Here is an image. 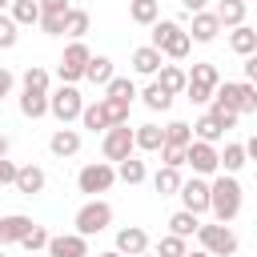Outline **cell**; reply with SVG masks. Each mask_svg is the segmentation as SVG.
I'll return each mask as SVG.
<instances>
[{"label": "cell", "instance_id": "1", "mask_svg": "<svg viewBox=\"0 0 257 257\" xmlns=\"http://www.w3.org/2000/svg\"><path fill=\"white\" fill-rule=\"evenodd\" d=\"M241 205H245V189H241V181H237V177H229V173L209 177V213H213V221H217V225L237 221Z\"/></svg>", "mask_w": 257, "mask_h": 257}, {"label": "cell", "instance_id": "2", "mask_svg": "<svg viewBox=\"0 0 257 257\" xmlns=\"http://www.w3.org/2000/svg\"><path fill=\"white\" fill-rule=\"evenodd\" d=\"M209 108H225V112H237V116H253L257 112V84H249V80H221L217 88H213V100H209Z\"/></svg>", "mask_w": 257, "mask_h": 257}, {"label": "cell", "instance_id": "3", "mask_svg": "<svg viewBox=\"0 0 257 257\" xmlns=\"http://www.w3.org/2000/svg\"><path fill=\"white\" fill-rule=\"evenodd\" d=\"M149 48H157V52H161V56H169V60H185V56L193 52V40H189V32H185V28L177 24V20L161 16V20L153 24Z\"/></svg>", "mask_w": 257, "mask_h": 257}, {"label": "cell", "instance_id": "4", "mask_svg": "<svg viewBox=\"0 0 257 257\" xmlns=\"http://www.w3.org/2000/svg\"><path fill=\"white\" fill-rule=\"evenodd\" d=\"M72 225H76L72 233H80V237H96V233H104V229L112 225V205L100 201V197H92V201H84V205L76 209Z\"/></svg>", "mask_w": 257, "mask_h": 257}, {"label": "cell", "instance_id": "5", "mask_svg": "<svg viewBox=\"0 0 257 257\" xmlns=\"http://www.w3.org/2000/svg\"><path fill=\"white\" fill-rule=\"evenodd\" d=\"M197 241H201V249L209 253V257H233L237 249H241V241H237V233L229 229V225H197V233H193Z\"/></svg>", "mask_w": 257, "mask_h": 257}, {"label": "cell", "instance_id": "6", "mask_svg": "<svg viewBox=\"0 0 257 257\" xmlns=\"http://www.w3.org/2000/svg\"><path fill=\"white\" fill-rule=\"evenodd\" d=\"M80 108H84V96H80L76 84H56V88H48V112H52L60 124L80 120Z\"/></svg>", "mask_w": 257, "mask_h": 257}, {"label": "cell", "instance_id": "7", "mask_svg": "<svg viewBox=\"0 0 257 257\" xmlns=\"http://www.w3.org/2000/svg\"><path fill=\"white\" fill-rule=\"evenodd\" d=\"M88 56H92V48H88L84 40H68V48H64L60 60H56V76H60V84H80V80H84V64H88Z\"/></svg>", "mask_w": 257, "mask_h": 257}, {"label": "cell", "instance_id": "8", "mask_svg": "<svg viewBox=\"0 0 257 257\" xmlns=\"http://www.w3.org/2000/svg\"><path fill=\"white\" fill-rule=\"evenodd\" d=\"M133 153H137V145H133V128H128V124L104 128V137H100V157H104L108 165H120V161H128Z\"/></svg>", "mask_w": 257, "mask_h": 257}, {"label": "cell", "instance_id": "9", "mask_svg": "<svg viewBox=\"0 0 257 257\" xmlns=\"http://www.w3.org/2000/svg\"><path fill=\"white\" fill-rule=\"evenodd\" d=\"M112 185H116V169H112L108 161H92V165H84V169L76 173V189L88 193V197H100V193H108Z\"/></svg>", "mask_w": 257, "mask_h": 257}, {"label": "cell", "instance_id": "10", "mask_svg": "<svg viewBox=\"0 0 257 257\" xmlns=\"http://www.w3.org/2000/svg\"><path fill=\"white\" fill-rule=\"evenodd\" d=\"M185 165L193 169V177H217L221 165H217V145H205V141H189L185 145Z\"/></svg>", "mask_w": 257, "mask_h": 257}, {"label": "cell", "instance_id": "11", "mask_svg": "<svg viewBox=\"0 0 257 257\" xmlns=\"http://www.w3.org/2000/svg\"><path fill=\"white\" fill-rule=\"evenodd\" d=\"M177 197H181V209H185V213H193V217H205V213H209V181H205V177L181 181Z\"/></svg>", "mask_w": 257, "mask_h": 257}, {"label": "cell", "instance_id": "12", "mask_svg": "<svg viewBox=\"0 0 257 257\" xmlns=\"http://www.w3.org/2000/svg\"><path fill=\"white\" fill-rule=\"evenodd\" d=\"M44 253L48 257H88V237H80V233H52Z\"/></svg>", "mask_w": 257, "mask_h": 257}, {"label": "cell", "instance_id": "13", "mask_svg": "<svg viewBox=\"0 0 257 257\" xmlns=\"http://www.w3.org/2000/svg\"><path fill=\"white\" fill-rule=\"evenodd\" d=\"M44 185H48V177H44L40 165H16V177H12V189L16 193L36 197V193H44Z\"/></svg>", "mask_w": 257, "mask_h": 257}, {"label": "cell", "instance_id": "14", "mask_svg": "<svg viewBox=\"0 0 257 257\" xmlns=\"http://www.w3.org/2000/svg\"><path fill=\"white\" fill-rule=\"evenodd\" d=\"M120 257H137V253H149V233L141 225H124L116 229V245H112Z\"/></svg>", "mask_w": 257, "mask_h": 257}, {"label": "cell", "instance_id": "15", "mask_svg": "<svg viewBox=\"0 0 257 257\" xmlns=\"http://www.w3.org/2000/svg\"><path fill=\"white\" fill-rule=\"evenodd\" d=\"M185 32H189V40H197V44H213L217 32H221V24H217V16L205 8V12H193V24H189Z\"/></svg>", "mask_w": 257, "mask_h": 257}, {"label": "cell", "instance_id": "16", "mask_svg": "<svg viewBox=\"0 0 257 257\" xmlns=\"http://www.w3.org/2000/svg\"><path fill=\"white\" fill-rule=\"evenodd\" d=\"M48 153L60 157V161H64V157H76V153H80V133L68 128V124H60V128L48 137Z\"/></svg>", "mask_w": 257, "mask_h": 257}, {"label": "cell", "instance_id": "17", "mask_svg": "<svg viewBox=\"0 0 257 257\" xmlns=\"http://www.w3.org/2000/svg\"><path fill=\"white\" fill-rule=\"evenodd\" d=\"M32 229V217H24V213H8V217H0V245H20V237Z\"/></svg>", "mask_w": 257, "mask_h": 257}, {"label": "cell", "instance_id": "18", "mask_svg": "<svg viewBox=\"0 0 257 257\" xmlns=\"http://www.w3.org/2000/svg\"><path fill=\"white\" fill-rule=\"evenodd\" d=\"M161 64H165V56H161L157 48H149V44L133 48V72H137V76H157Z\"/></svg>", "mask_w": 257, "mask_h": 257}, {"label": "cell", "instance_id": "19", "mask_svg": "<svg viewBox=\"0 0 257 257\" xmlns=\"http://www.w3.org/2000/svg\"><path fill=\"white\" fill-rule=\"evenodd\" d=\"M245 12H249L245 0H217V8H213V16H217L221 28H237V24H245Z\"/></svg>", "mask_w": 257, "mask_h": 257}, {"label": "cell", "instance_id": "20", "mask_svg": "<svg viewBox=\"0 0 257 257\" xmlns=\"http://www.w3.org/2000/svg\"><path fill=\"white\" fill-rule=\"evenodd\" d=\"M8 20L16 28H32V24H40V4L36 0H12L8 4Z\"/></svg>", "mask_w": 257, "mask_h": 257}, {"label": "cell", "instance_id": "21", "mask_svg": "<svg viewBox=\"0 0 257 257\" xmlns=\"http://www.w3.org/2000/svg\"><path fill=\"white\" fill-rule=\"evenodd\" d=\"M189 128H193V141H205V145H217V141L225 137V128H221V120H217L213 112H205V116H197V120H193Z\"/></svg>", "mask_w": 257, "mask_h": 257}, {"label": "cell", "instance_id": "22", "mask_svg": "<svg viewBox=\"0 0 257 257\" xmlns=\"http://www.w3.org/2000/svg\"><path fill=\"white\" fill-rule=\"evenodd\" d=\"M88 28H92V16H88L84 8H68V12H64V36H68V40H84Z\"/></svg>", "mask_w": 257, "mask_h": 257}, {"label": "cell", "instance_id": "23", "mask_svg": "<svg viewBox=\"0 0 257 257\" xmlns=\"http://www.w3.org/2000/svg\"><path fill=\"white\" fill-rule=\"evenodd\" d=\"M229 48H233L237 56H253V52H257V32H253L249 24L229 28Z\"/></svg>", "mask_w": 257, "mask_h": 257}, {"label": "cell", "instance_id": "24", "mask_svg": "<svg viewBox=\"0 0 257 257\" xmlns=\"http://www.w3.org/2000/svg\"><path fill=\"white\" fill-rule=\"evenodd\" d=\"M185 80H189V84H205V88H217V84H221V68H217L213 60H197V64L185 72Z\"/></svg>", "mask_w": 257, "mask_h": 257}, {"label": "cell", "instance_id": "25", "mask_svg": "<svg viewBox=\"0 0 257 257\" xmlns=\"http://www.w3.org/2000/svg\"><path fill=\"white\" fill-rule=\"evenodd\" d=\"M217 165H221V173L237 177V173L249 165V157H245V149H241L237 141H229V145H225V153H217Z\"/></svg>", "mask_w": 257, "mask_h": 257}, {"label": "cell", "instance_id": "26", "mask_svg": "<svg viewBox=\"0 0 257 257\" xmlns=\"http://www.w3.org/2000/svg\"><path fill=\"white\" fill-rule=\"evenodd\" d=\"M112 76H116V72H112V60H108V56H88V64H84V80H88V84H100V88H104Z\"/></svg>", "mask_w": 257, "mask_h": 257}, {"label": "cell", "instance_id": "27", "mask_svg": "<svg viewBox=\"0 0 257 257\" xmlns=\"http://www.w3.org/2000/svg\"><path fill=\"white\" fill-rule=\"evenodd\" d=\"M20 88H28V92H48V88H52L48 68H44V64H28V68L20 72Z\"/></svg>", "mask_w": 257, "mask_h": 257}, {"label": "cell", "instance_id": "28", "mask_svg": "<svg viewBox=\"0 0 257 257\" xmlns=\"http://www.w3.org/2000/svg\"><path fill=\"white\" fill-rule=\"evenodd\" d=\"M157 84H161L169 96H181V92H185V68H181V64H161Z\"/></svg>", "mask_w": 257, "mask_h": 257}, {"label": "cell", "instance_id": "29", "mask_svg": "<svg viewBox=\"0 0 257 257\" xmlns=\"http://www.w3.org/2000/svg\"><path fill=\"white\" fill-rule=\"evenodd\" d=\"M20 112H24L28 120L48 116V92H28V88H20Z\"/></svg>", "mask_w": 257, "mask_h": 257}, {"label": "cell", "instance_id": "30", "mask_svg": "<svg viewBox=\"0 0 257 257\" xmlns=\"http://www.w3.org/2000/svg\"><path fill=\"white\" fill-rule=\"evenodd\" d=\"M133 145H137V149H145V153H157V149L165 145L161 124H153V120H149V124H137V128H133Z\"/></svg>", "mask_w": 257, "mask_h": 257}, {"label": "cell", "instance_id": "31", "mask_svg": "<svg viewBox=\"0 0 257 257\" xmlns=\"http://www.w3.org/2000/svg\"><path fill=\"white\" fill-rule=\"evenodd\" d=\"M181 169H169V165H161L157 173H153V189L161 193V197H177V189H181Z\"/></svg>", "mask_w": 257, "mask_h": 257}, {"label": "cell", "instance_id": "32", "mask_svg": "<svg viewBox=\"0 0 257 257\" xmlns=\"http://www.w3.org/2000/svg\"><path fill=\"white\" fill-rule=\"evenodd\" d=\"M137 96L145 100V108H149V112H169V108H173V96H169L157 80H153V84H145V92H137Z\"/></svg>", "mask_w": 257, "mask_h": 257}, {"label": "cell", "instance_id": "33", "mask_svg": "<svg viewBox=\"0 0 257 257\" xmlns=\"http://www.w3.org/2000/svg\"><path fill=\"white\" fill-rule=\"evenodd\" d=\"M128 16H133V24H145V28H153V24L161 20V4H145V0H128Z\"/></svg>", "mask_w": 257, "mask_h": 257}, {"label": "cell", "instance_id": "34", "mask_svg": "<svg viewBox=\"0 0 257 257\" xmlns=\"http://www.w3.org/2000/svg\"><path fill=\"white\" fill-rule=\"evenodd\" d=\"M161 137H165V145H173V149H185V145L193 141V128H189V120H169V124L161 128Z\"/></svg>", "mask_w": 257, "mask_h": 257}, {"label": "cell", "instance_id": "35", "mask_svg": "<svg viewBox=\"0 0 257 257\" xmlns=\"http://www.w3.org/2000/svg\"><path fill=\"white\" fill-rule=\"evenodd\" d=\"M112 169H116V181H124V185H141V181L149 177L145 161H137V157H128V161H120V165H112Z\"/></svg>", "mask_w": 257, "mask_h": 257}, {"label": "cell", "instance_id": "36", "mask_svg": "<svg viewBox=\"0 0 257 257\" xmlns=\"http://www.w3.org/2000/svg\"><path fill=\"white\" fill-rule=\"evenodd\" d=\"M197 225H201V217H193V213H185V209H177V213L169 217V233H173V237H185V241L197 233Z\"/></svg>", "mask_w": 257, "mask_h": 257}, {"label": "cell", "instance_id": "37", "mask_svg": "<svg viewBox=\"0 0 257 257\" xmlns=\"http://www.w3.org/2000/svg\"><path fill=\"white\" fill-rule=\"evenodd\" d=\"M104 96H112V100H124V104H133V100H137V84H133L128 76H112V80L104 84Z\"/></svg>", "mask_w": 257, "mask_h": 257}, {"label": "cell", "instance_id": "38", "mask_svg": "<svg viewBox=\"0 0 257 257\" xmlns=\"http://www.w3.org/2000/svg\"><path fill=\"white\" fill-rule=\"evenodd\" d=\"M80 124H84L88 133H104V128H108V120H104V108H100V96H96L92 104H84V108H80Z\"/></svg>", "mask_w": 257, "mask_h": 257}, {"label": "cell", "instance_id": "39", "mask_svg": "<svg viewBox=\"0 0 257 257\" xmlns=\"http://www.w3.org/2000/svg\"><path fill=\"white\" fill-rule=\"evenodd\" d=\"M100 108H104V120H108V128H112V124H128V108H133V104H124V100H112V96H100Z\"/></svg>", "mask_w": 257, "mask_h": 257}, {"label": "cell", "instance_id": "40", "mask_svg": "<svg viewBox=\"0 0 257 257\" xmlns=\"http://www.w3.org/2000/svg\"><path fill=\"white\" fill-rule=\"evenodd\" d=\"M48 237H52V233H48L44 225H36V221H32V229H28L24 237H20V245H24V249H28V257H32V253H44Z\"/></svg>", "mask_w": 257, "mask_h": 257}, {"label": "cell", "instance_id": "41", "mask_svg": "<svg viewBox=\"0 0 257 257\" xmlns=\"http://www.w3.org/2000/svg\"><path fill=\"white\" fill-rule=\"evenodd\" d=\"M185 249H189V241H185V237H173V233H165V237L157 241L153 257H181Z\"/></svg>", "mask_w": 257, "mask_h": 257}, {"label": "cell", "instance_id": "42", "mask_svg": "<svg viewBox=\"0 0 257 257\" xmlns=\"http://www.w3.org/2000/svg\"><path fill=\"white\" fill-rule=\"evenodd\" d=\"M16 40H20V28L8 20V12H0V48L8 52V48H16Z\"/></svg>", "mask_w": 257, "mask_h": 257}, {"label": "cell", "instance_id": "43", "mask_svg": "<svg viewBox=\"0 0 257 257\" xmlns=\"http://www.w3.org/2000/svg\"><path fill=\"white\" fill-rule=\"evenodd\" d=\"M157 153H161V165H169V169H181V165H185V149H173V145H161Z\"/></svg>", "mask_w": 257, "mask_h": 257}, {"label": "cell", "instance_id": "44", "mask_svg": "<svg viewBox=\"0 0 257 257\" xmlns=\"http://www.w3.org/2000/svg\"><path fill=\"white\" fill-rule=\"evenodd\" d=\"M185 96H189L193 104H209V100H213V88H205V84H189V80H185Z\"/></svg>", "mask_w": 257, "mask_h": 257}, {"label": "cell", "instance_id": "45", "mask_svg": "<svg viewBox=\"0 0 257 257\" xmlns=\"http://www.w3.org/2000/svg\"><path fill=\"white\" fill-rule=\"evenodd\" d=\"M40 4V16H64L72 8V0H36Z\"/></svg>", "mask_w": 257, "mask_h": 257}, {"label": "cell", "instance_id": "46", "mask_svg": "<svg viewBox=\"0 0 257 257\" xmlns=\"http://www.w3.org/2000/svg\"><path fill=\"white\" fill-rule=\"evenodd\" d=\"M40 32L44 36H64V16H40Z\"/></svg>", "mask_w": 257, "mask_h": 257}, {"label": "cell", "instance_id": "47", "mask_svg": "<svg viewBox=\"0 0 257 257\" xmlns=\"http://www.w3.org/2000/svg\"><path fill=\"white\" fill-rule=\"evenodd\" d=\"M12 88H16V76H12V68H4V64H0V100H8V96H12Z\"/></svg>", "mask_w": 257, "mask_h": 257}, {"label": "cell", "instance_id": "48", "mask_svg": "<svg viewBox=\"0 0 257 257\" xmlns=\"http://www.w3.org/2000/svg\"><path fill=\"white\" fill-rule=\"evenodd\" d=\"M12 177H16V161L0 157V189H4V185H12Z\"/></svg>", "mask_w": 257, "mask_h": 257}, {"label": "cell", "instance_id": "49", "mask_svg": "<svg viewBox=\"0 0 257 257\" xmlns=\"http://www.w3.org/2000/svg\"><path fill=\"white\" fill-rule=\"evenodd\" d=\"M245 80H249V84L257 80V52H253V56H245Z\"/></svg>", "mask_w": 257, "mask_h": 257}, {"label": "cell", "instance_id": "50", "mask_svg": "<svg viewBox=\"0 0 257 257\" xmlns=\"http://www.w3.org/2000/svg\"><path fill=\"white\" fill-rule=\"evenodd\" d=\"M181 8L193 16V12H205V8H209V0H181Z\"/></svg>", "mask_w": 257, "mask_h": 257}, {"label": "cell", "instance_id": "51", "mask_svg": "<svg viewBox=\"0 0 257 257\" xmlns=\"http://www.w3.org/2000/svg\"><path fill=\"white\" fill-rule=\"evenodd\" d=\"M8 149H12V141H8L4 133H0V157H8Z\"/></svg>", "mask_w": 257, "mask_h": 257}, {"label": "cell", "instance_id": "52", "mask_svg": "<svg viewBox=\"0 0 257 257\" xmlns=\"http://www.w3.org/2000/svg\"><path fill=\"white\" fill-rule=\"evenodd\" d=\"M181 257H209V253H205V249H185Z\"/></svg>", "mask_w": 257, "mask_h": 257}, {"label": "cell", "instance_id": "53", "mask_svg": "<svg viewBox=\"0 0 257 257\" xmlns=\"http://www.w3.org/2000/svg\"><path fill=\"white\" fill-rule=\"evenodd\" d=\"M96 257H120V253H116V249H108V253H96Z\"/></svg>", "mask_w": 257, "mask_h": 257}, {"label": "cell", "instance_id": "54", "mask_svg": "<svg viewBox=\"0 0 257 257\" xmlns=\"http://www.w3.org/2000/svg\"><path fill=\"white\" fill-rule=\"evenodd\" d=\"M8 4H12V0H0V12H8Z\"/></svg>", "mask_w": 257, "mask_h": 257}, {"label": "cell", "instance_id": "55", "mask_svg": "<svg viewBox=\"0 0 257 257\" xmlns=\"http://www.w3.org/2000/svg\"><path fill=\"white\" fill-rule=\"evenodd\" d=\"M145 4H161V0H145Z\"/></svg>", "mask_w": 257, "mask_h": 257}, {"label": "cell", "instance_id": "56", "mask_svg": "<svg viewBox=\"0 0 257 257\" xmlns=\"http://www.w3.org/2000/svg\"><path fill=\"white\" fill-rule=\"evenodd\" d=\"M32 257H48V253H32Z\"/></svg>", "mask_w": 257, "mask_h": 257}, {"label": "cell", "instance_id": "57", "mask_svg": "<svg viewBox=\"0 0 257 257\" xmlns=\"http://www.w3.org/2000/svg\"><path fill=\"white\" fill-rule=\"evenodd\" d=\"M137 257H153V253H137Z\"/></svg>", "mask_w": 257, "mask_h": 257}, {"label": "cell", "instance_id": "58", "mask_svg": "<svg viewBox=\"0 0 257 257\" xmlns=\"http://www.w3.org/2000/svg\"><path fill=\"white\" fill-rule=\"evenodd\" d=\"M245 4H249V0H245Z\"/></svg>", "mask_w": 257, "mask_h": 257}, {"label": "cell", "instance_id": "59", "mask_svg": "<svg viewBox=\"0 0 257 257\" xmlns=\"http://www.w3.org/2000/svg\"><path fill=\"white\" fill-rule=\"evenodd\" d=\"M0 257H4V253H0Z\"/></svg>", "mask_w": 257, "mask_h": 257}]
</instances>
